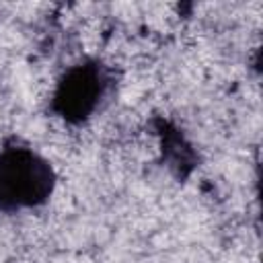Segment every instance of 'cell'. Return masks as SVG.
<instances>
[{
  "label": "cell",
  "mask_w": 263,
  "mask_h": 263,
  "mask_svg": "<svg viewBox=\"0 0 263 263\" xmlns=\"http://www.w3.org/2000/svg\"><path fill=\"white\" fill-rule=\"evenodd\" d=\"M97 82H99L97 74H92L88 70L72 72L68 82L60 90V99H64L66 109L70 113L82 117V113H86L92 107L95 97L99 95V84Z\"/></svg>",
  "instance_id": "obj_2"
},
{
  "label": "cell",
  "mask_w": 263,
  "mask_h": 263,
  "mask_svg": "<svg viewBox=\"0 0 263 263\" xmlns=\"http://www.w3.org/2000/svg\"><path fill=\"white\" fill-rule=\"evenodd\" d=\"M51 189L49 166L31 152L16 150L0 156V205L41 201Z\"/></svg>",
  "instance_id": "obj_1"
}]
</instances>
